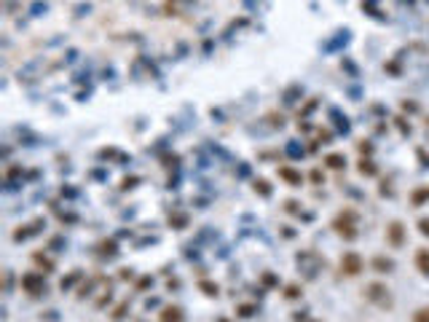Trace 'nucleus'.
I'll return each mask as SVG.
<instances>
[{
  "mask_svg": "<svg viewBox=\"0 0 429 322\" xmlns=\"http://www.w3.org/2000/svg\"><path fill=\"white\" fill-rule=\"evenodd\" d=\"M389 242H392L394 247H402V223H392L389 226Z\"/></svg>",
  "mask_w": 429,
  "mask_h": 322,
  "instance_id": "obj_4",
  "label": "nucleus"
},
{
  "mask_svg": "<svg viewBox=\"0 0 429 322\" xmlns=\"http://www.w3.org/2000/svg\"><path fill=\"white\" fill-rule=\"evenodd\" d=\"M373 266H376V271H392V261H389V258H376V261H373Z\"/></svg>",
  "mask_w": 429,
  "mask_h": 322,
  "instance_id": "obj_7",
  "label": "nucleus"
},
{
  "mask_svg": "<svg viewBox=\"0 0 429 322\" xmlns=\"http://www.w3.org/2000/svg\"><path fill=\"white\" fill-rule=\"evenodd\" d=\"M426 199H429V188H418V191L413 193V204H416V207H421Z\"/></svg>",
  "mask_w": 429,
  "mask_h": 322,
  "instance_id": "obj_8",
  "label": "nucleus"
},
{
  "mask_svg": "<svg viewBox=\"0 0 429 322\" xmlns=\"http://www.w3.org/2000/svg\"><path fill=\"white\" fill-rule=\"evenodd\" d=\"M416 266L421 274H429V250H418L416 253Z\"/></svg>",
  "mask_w": 429,
  "mask_h": 322,
  "instance_id": "obj_5",
  "label": "nucleus"
},
{
  "mask_svg": "<svg viewBox=\"0 0 429 322\" xmlns=\"http://www.w3.org/2000/svg\"><path fill=\"white\" fill-rule=\"evenodd\" d=\"M413 322H429V309H421V311H416V317H413Z\"/></svg>",
  "mask_w": 429,
  "mask_h": 322,
  "instance_id": "obj_10",
  "label": "nucleus"
},
{
  "mask_svg": "<svg viewBox=\"0 0 429 322\" xmlns=\"http://www.w3.org/2000/svg\"><path fill=\"white\" fill-rule=\"evenodd\" d=\"M341 269L349 274V277H354V274H360L362 271V258L357 255V253H346L341 258Z\"/></svg>",
  "mask_w": 429,
  "mask_h": 322,
  "instance_id": "obj_1",
  "label": "nucleus"
},
{
  "mask_svg": "<svg viewBox=\"0 0 429 322\" xmlns=\"http://www.w3.org/2000/svg\"><path fill=\"white\" fill-rule=\"evenodd\" d=\"M279 175H282L290 185H301V175H298V172H293V169L284 167V169H279Z\"/></svg>",
  "mask_w": 429,
  "mask_h": 322,
  "instance_id": "obj_6",
  "label": "nucleus"
},
{
  "mask_svg": "<svg viewBox=\"0 0 429 322\" xmlns=\"http://www.w3.org/2000/svg\"><path fill=\"white\" fill-rule=\"evenodd\" d=\"M418 226H421V234H429V221L424 218V221H418Z\"/></svg>",
  "mask_w": 429,
  "mask_h": 322,
  "instance_id": "obj_13",
  "label": "nucleus"
},
{
  "mask_svg": "<svg viewBox=\"0 0 429 322\" xmlns=\"http://www.w3.org/2000/svg\"><path fill=\"white\" fill-rule=\"evenodd\" d=\"M327 164L338 169V167H343V159H341V156H330V159H327Z\"/></svg>",
  "mask_w": 429,
  "mask_h": 322,
  "instance_id": "obj_11",
  "label": "nucleus"
},
{
  "mask_svg": "<svg viewBox=\"0 0 429 322\" xmlns=\"http://www.w3.org/2000/svg\"><path fill=\"white\" fill-rule=\"evenodd\" d=\"M161 322H185V314L180 306H167L161 311Z\"/></svg>",
  "mask_w": 429,
  "mask_h": 322,
  "instance_id": "obj_2",
  "label": "nucleus"
},
{
  "mask_svg": "<svg viewBox=\"0 0 429 322\" xmlns=\"http://www.w3.org/2000/svg\"><path fill=\"white\" fill-rule=\"evenodd\" d=\"M252 306H241V309H239V314H241V317H252Z\"/></svg>",
  "mask_w": 429,
  "mask_h": 322,
  "instance_id": "obj_12",
  "label": "nucleus"
},
{
  "mask_svg": "<svg viewBox=\"0 0 429 322\" xmlns=\"http://www.w3.org/2000/svg\"><path fill=\"white\" fill-rule=\"evenodd\" d=\"M201 290L207 295H217V285H212V282H201Z\"/></svg>",
  "mask_w": 429,
  "mask_h": 322,
  "instance_id": "obj_9",
  "label": "nucleus"
},
{
  "mask_svg": "<svg viewBox=\"0 0 429 322\" xmlns=\"http://www.w3.org/2000/svg\"><path fill=\"white\" fill-rule=\"evenodd\" d=\"M22 285H25L27 287V293H41V290H46V285H43V282L41 279H38V277H33V274H27V277L25 279H22Z\"/></svg>",
  "mask_w": 429,
  "mask_h": 322,
  "instance_id": "obj_3",
  "label": "nucleus"
}]
</instances>
